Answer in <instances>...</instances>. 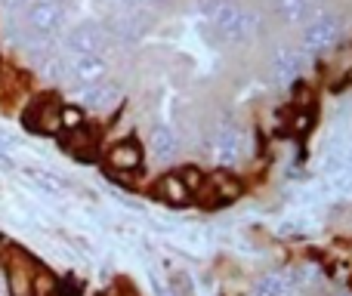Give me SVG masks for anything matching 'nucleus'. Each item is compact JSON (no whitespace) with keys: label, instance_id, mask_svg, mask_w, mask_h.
I'll list each match as a JSON object with an SVG mask.
<instances>
[{"label":"nucleus","instance_id":"nucleus-1","mask_svg":"<svg viewBox=\"0 0 352 296\" xmlns=\"http://www.w3.org/2000/svg\"><path fill=\"white\" fill-rule=\"evenodd\" d=\"M198 12L223 43H250L260 34V16L238 0H195Z\"/></svg>","mask_w":352,"mask_h":296},{"label":"nucleus","instance_id":"nucleus-2","mask_svg":"<svg viewBox=\"0 0 352 296\" xmlns=\"http://www.w3.org/2000/svg\"><path fill=\"white\" fill-rule=\"evenodd\" d=\"M343 41V19L337 12H316L300 25V43L306 56H324Z\"/></svg>","mask_w":352,"mask_h":296},{"label":"nucleus","instance_id":"nucleus-3","mask_svg":"<svg viewBox=\"0 0 352 296\" xmlns=\"http://www.w3.org/2000/svg\"><path fill=\"white\" fill-rule=\"evenodd\" d=\"M65 16L68 12H65V3H62V0H31V3L25 6L22 28L34 37L53 41V37L62 31V25H65Z\"/></svg>","mask_w":352,"mask_h":296},{"label":"nucleus","instance_id":"nucleus-4","mask_svg":"<svg viewBox=\"0 0 352 296\" xmlns=\"http://www.w3.org/2000/svg\"><path fill=\"white\" fill-rule=\"evenodd\" d=\"M109 28L99 22H80L65 34V53L72 56H105L109 49Z\"/></svg>","mask_w":352,"mask_h":296},{"label":"nucleus","instance_id":"nucleus-5","mask_svg":"<svg viewBox=\"0 0 352 296\" xmlns=\"http://www.w3.org/2000/svg\"><path fill=\"white\" fill-rule=\"evenodd\" d=\"M68 80L74 90H87L109 80V62L105 56H72L68 53Z\"/></svg>","mask_w":352,"mask_h":296},{"label":"nucleus","instance_id":"nucleus-6","mask_svg":"<svg viewBox=\"0 0 352 296\" xmlns=\"http://www.w3.org/2000/svg\"><path fill=\"white\" fill-rule=\"evenodd\" d=\"M306 59L309 56L303 53L300 47H278L272 53V80L278 87H294L306 71Z\"/></svg>","mask_w":352,"mask_h":296},{"label":"nucleus","instance_id":"nucleus-7","mask_svg":"<svg viewBox=\"0 0 352 296\" xmlns=\"http://www.w3.org/2000/svg\"><path fill=\"white\" fill-rule=\"evenodd\" d=\"M59 109H62V102H56L53 96L34 99V102L28 105V111H25V127L41 136H59L62 133Z\"/></svg>","mask_w":352,"mask_h":296},{"label":"nucleus","instance_id":"nucleus-8","mask_svg":"<svg viewBox=\"0 0 352 296\" xmlns=\"http://www.w3.org/2000/svg\"><path fill=\"white\" fill-rule=\"evenodd\" d=\"M244 151H248V136L238 127H223L213 139V161L223 167H235L244 157Z\"/></svg>","mask_w":352,"mask_h":296},{"label":"nucleus","instance_id":"nucleus-9","mask_svg":"<svg viewBox=\"0 0 352 296\" xmlns=\"http://www.w3.org/2000/svg\"><path fill=\"white\" fill-rule=\"evenodd\" d=\"M78 93V105L80 109H90V111H115L124 99V90L111 80H102L96 87H87V90H74Z\"/></svg>","mask_w":352,"mask_h":296},{"label":"nucleus","instance_id":"nucleus-10","mask_svg":"<svg viewBox=\"0 0 352 296\" xmlns=\"http://www.w3.org/2000/svg\"><path fill=\"white\" fill-rule=\"evenodd\" d=\"M105 161H109V167L115 170V173H133V170L142 167L146 151H142V146L136 139H121L105 151Z\"/></svg>","mask_w":352,"mask_h":296},{"label":"nucleus","instance_id":"nucleus-11","mask_svg":"<svg viewBox=\"0 0 352 296\" xmlns=\"http://www.w3.org/2000/svg\"><path fill=\"white\" fill-rule=\"evenodd\" d=\"M37 269L28 262V256L12 253L6 262V291L10 296H31V281H34Z\"/></svg>","mask_w":352,"mask_h":296},{"label":"nucleus","instance_id":"nucleus-12","mask_svg":"<svg viewBox=\"0 0 352 296\" xmlns=\"http://www.w3.org/2000/svg\"><path fill=\"white\" fill-rule=\"evenodd\" d=\"M109 25H111V28H109V37H118L121 43H136V41H142V34L148 31L142 10H124L121 16H115Z\"/></svg>","mask_w":352,"mask_h":296},{"label":"nucleus","instance_id":"nucleus-13","mask_svg":"<svg viewBox=\"0 0 352 296\" xmlns=\"http://www.w3.org/2000/svg\"><path fill=\"white\" fill-rule=\"evenodd\" d=\"M148 155L155 157V161L161 163H170L179 157V139H176V133L170 127H164V124H158V127L148 133Z\"/></svg>","mask_w":352,"mask_h":296},{"label":"nucleus","instance_id":"nucleus-14","mask_svg":"<svg viewBox=\"0 0 352 296\" xmlns=\"http://www.w3.org/2000/svg\"><path fill=\"white\" fill-rule=\"evenodd\" d=\"M291 291L294 278L287 272H266L254 284V296H291Z\"/></svg>","mask_w":352,"mask_h":296},{"label":"nucleus","instance_id":"nucleus-15","mask_svg":"<svg viewBox=\"0 0 352 296\" xmlns=\"http://www.w3.org/2000/svg\"><path fill=\"white\" fill-rule=\"evenodd\" d=\"M22 176L31 182V185H37L43 194H62L65 192V182L59 179L56 173H50V170H37V167H22Z\"/></svg>","mask_w":352,"mask_h":296},{"label":"nucleus","instance_id":"nucleus-16","mask_svg":"<svg viewBox=\"0 0 352 296\" xmlns=\"http://www.w3.org/2000/svg\"><path fill=\"white\" fill-rule=\"evenodd\" d=\"M158 194L167 201V204H186V201L192 198V192H188L186 182L179 179V173H167V176H161V182H158Z\"/></svg>","mask_w":352,"mask_h":296},{"label":"nucleus","instance_id":"nucleus-17","mask_svg":"<svg viewBox=\"0 0 352 296\" xmlns=\"http://www.w3.org/2000/svg\"><path fill=\"white\" fill-rule=\"evenodd\" d=\"M278 6V19L287 25H303L309 16V0H275Z\"/></svg>","mask_w":352,"mask_h":296},{"label":"nucleus","instance_id":"nucleus-18","mask_svg":"<svg viewBox=\"0 0 352 296\" xmlns=\"http://www.w3.org/2000/svg\"><path fill=\"white\" fill-rule=\"evenodd\" d=\"M59 124H62V133H74V130L87 127V111L80 109V105L65 102L59 109Z\"/></svg>","mask_w":352,"mask_h":296},{"label":"nucleus","instance_id":"nucleus-19","mask_svg":"<svg viewBox=\"0 0 352 296\" xmlns=\"http://www.w3.org/2000/svg\"><path fill=\"white\" fill-rule=\"evenodd\" d=\"M210 188H213V194H217V198H223V201H232V198H238V194H241L238 179H235V176H229V173H213L210 176Z\"/></svg>","mask_w":352,"mask_h":296},{"label":"nucleus","instance_id":"nucleus-20","mask_svg":"<svg viewBox=\"0 0 352 296\" xmlns=\"http://www.w3.org/2000/svg\"><path fill=\"white\" fill-rule=\"evenodd\" d=\"M179 179L186 182V188H188V192H201V188L207 185V176L201 173L198 167H186V170H182V173H179Z\"/></svg>","mask_w":352,"mask_h":296},{"label":"nucleus","instance_id":"nucleus-21","mask_svg":"<svg viewBox=\"0 0 352 296\" xmlns=\"http://www.w3.org/2000/svg\"><path fill=\"white\" fill-rule=\"evenodd\" d=\"M127 10H142V6H161L164 0H121Z\"/></svg>","mask_w":352,"mask_h":296},{"label":"nucleus","instance_id":"nucleus-22","mask_svg":"<svg viewBox=\"0 0 352 296\" xmlns=\"http://www.w3.org/2000/svg\"><path fill=\"white\" fill-rule=\"evenodd\" d=\"M152 284H155V293H158V296H176L170 291V284H167V281H161L158 275H152Z\"/></svg>","mask_w":352,"mask_h":296},{"label":"nucleus","instance_id":"nucleus-23","mask_svg":"<svg viewBox=\"0 0 352 296\" xmlns=\"http://www.w3.org/2000/svg\"><path fill=\"white\" fill-rule=\"evenodd\" d=\"M16 170V161L10 157V151H0V173H12Z\"/></svg>","mask_w":352,"mask_h":296},{"label":"nucleus","instance_id":"nucleus-24","mask_svg":"<svg viewBox=\"0 0 352 296\" xmlns=\"http://www.w3.org/2000/svg\"><path fill=\"white\" fill-rule=\"evenodd\" d=\"M31 0H0V6H3V10H10V12H19V10H25V6H28Z\"/></svg>","mask_w":352,"mask_h":296},{"label":"nucleus","instance_id":"nucleus-25","mask_svg":"<svg viewBox=\"0 0 352 296\" xmlns=\"http://www.w3.org/2000/svg\"><path fill=\"white\" fill-rule=\"evenodd\" d=\"M102 296H115V293H102Z\"/></svg>","mask_w":352,"mask_h":296},{"label":"nucleus","instance_id":"nucleus-26","mask_svg":"<svg viewBox=\"0 0 352 296\" xmlns=\"http://www.w3.org/2000/svg\"><path fill=\"white\" fill-rule=\"evenodd\" d=\"M340 296H352V293H340Z\"/></svg>","mask_w":352,"mask_h":296},{"label":"nucleus","instance_id":"nucleus-27","mask_svg":"<svg viewBox=\"0 0 352 296\" xmlns=\"http://www.w3.org/2000/svg\"><path fill=\"white\" fill-rule=\"evenodd\" d=\"M0 68H3V62H0Z\"/></svg>","mask_w":352,"mask_h":296}]
</instances>
